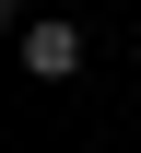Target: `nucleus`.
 Here are the masks:
<instances>
[{
  "label": "nucleus",
  "instance_id": "f257e3e1",
  "mask_svg": "<svg viewBox=\"0 0 141 153\" xmlns=\"http://www.w3.org/2000/svg\"><path fill=\"white\" fill-rule=\"evenodd\" d=\"M24 71H35V82H82V24L24 12Z\"/></svg>",
  "mask_w": 141,
  "mask_h": 153
}]
</instances>
